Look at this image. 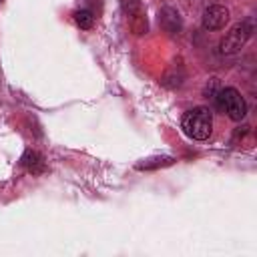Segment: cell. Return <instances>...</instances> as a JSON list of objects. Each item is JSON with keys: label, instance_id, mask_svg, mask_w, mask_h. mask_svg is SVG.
Returning <instances> with one entry per match:
<instances>
[{"label": "cell", "instance_id": "6", "mask_svg": "<svg viewBox=\"0 0 257 257\" xmlns=\"http://www.w3.org/2000/svg\"><path fill=\"white\" fill-rule=\"evenodd\" d=\"M22 165H24L30 173H40V171H44V159H42V155L36 153V151H26L24 157H22Z\"/></svg>", "mask_w": 257, "mask_h": 257}, {"label": "cell", "instance_id": "3", "mask_svg": "<svg viewBox=\"0 0 257 257\" xmlns=\"http://www.w3.org/2000/svg\"><path fill=\"white\" fill-rule=\"evenodd\" d=\"M249 36H251V26H249L247 22L235 24V26L223 36V40H221V44H219L221 54H235V52H239V50L245 46V42L249 40Z\"/></svg>", "mask_w": 257, "mask_h": 257}, {"label": "cell", "instance_id": "7", "mask_svg": "<svg viewBox=\"0 0 257 257\" xmlns=\"http://www.w3.org/2000/svg\"><path fill=\"white\" fill-rule=\"evenodd\" d=\"M128 24H131V30H133L137 36H143V34L147 32V28H149V26H147V16L143 14L141 8L128 14Z\"/></svg>", "mask_w": 257, "mask_h": 257}, {"label": "cell", "instance_id": "2", "mask_svg": "<svg viewBox=\"0 0 257 257\" xmlns=\"http://www.w3.org/2000/svg\"><path fill=\"white\" fill-rule=\"evenodd\" d=\"M213 98L217 100V106L223 112H227V116L231 120H243L245 118V114H247V102H245V98L241 96V92L237 88H233V86L221 88V90L215 92Z\"/></svg>", "mask_w": 257, "mask_h": 257}, {"label": "cell", "instance_id": "10", "mask_svg": "<svg viewBox=\"0 0 257 257\" xmlns=\"http://www.w3.org/2000/svg\"><path fill=\"white\" fill-rule=\"evenodd\" d=\"M217 88H219V78H209V82H207L205 88H203V94H205L207 98H209V96H215Z\"/></svg>", "mask_w": 257, "mask_h": 257}, {"label": "cell", "instance_id": "9", "mask_svg": "<svg viewBox=\"0 0 257 257\" xmlns=\"http://www.w3.org/2000/svg\"><path fill=\"white\" fill-rule=\"evenodd\" d=\"M173 163V157H155V159H147L143 163L137 165V169H157V167H165V165H171Z\"/></svg>", "mask_w": 257, "mask_h": 257}, {"label": "cell", "instance_id": "1", "mask_svg": "<svg viewBox=\"0 0 257 257\" xmlns=\"http://www.w3.org/2000/svg\"><path fill=\"white\" fill-rule=\"evenodd\" d=\"M181 126L187 133V137H191L195 141H207L211 131H213L211 110L205 106H197V108L187 110L181 118Z\"/></svg>", "mask_w": 257, "mask_h": 257}, {"label": "cell", "instance_id": "8", "mask_svg": "<svg viewBox=\"0 0 257 257\" xmlns=\"http://www.w3.org/2000/svg\"><path fill=\"white\" fill-rule=\"evenodd\" d=\"M72 16H74V22H76L80 28H84V30H88V28L92 26V22H94V16H92V12H90V10H84V8L76 10Z\"/></svg>", "mask_w": 257, "mask_h": 257}, {"label": "cell", "instance_id": "4", "mask_svg": "<svg viewBox=\"0 0 257 257\" xmlns=\"http://www.w3.org/2000/svg\"><path fill=\"white\" fill-rule=\"evenodd\" d=\"M201 22H203V28L209 30V32L221 30V28H225V24L229 22V10H227L225 6H221V4H213V6L205 8Z\"/></svg>", "mask_w": 257, "mask_h": 257}, {"label": "cell", "instance_id": "5", "mask_svg": "<svg viewBox=\"0 0 257 257\" xmlns=\"http://www.w3.org/2000/svg\"><path fill=\"white\" fill-rule=\"evenodd\" d=\"M159 20H161V26H163L169 34H177V32L181 30V16H179V12H177L175 8H169V6L163 8Z\"/></svg>", "mask_w": 257, "mask_h": 257}]
</instances>
